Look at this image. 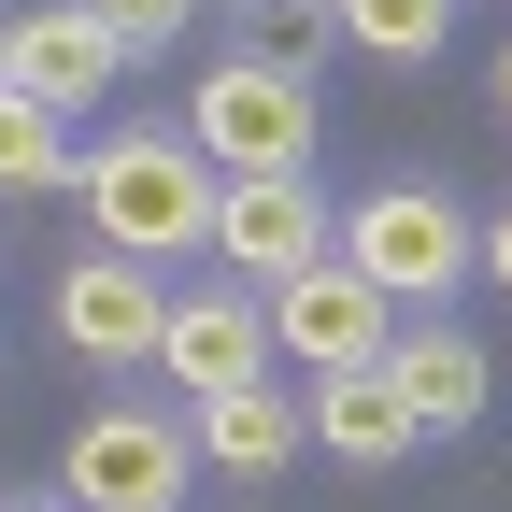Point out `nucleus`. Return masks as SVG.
Masks as SVG:
<instances>
[{"label": "nucleus", "mask_w": 512, "mask_h": 512, "mask_svg": "<svg viewBox=\"0 0 512 512\" xmlns=\"http://www.w3.org/2000/svg\"><path fill=\"white\" fill-rule=\"evenodd\" d=\"M72 185H86L100 256H143V271H157V256L214 242V171H200V143H185V128H114Z\"/></svg>", "instance_id": "f257e3e1"}, {"label": "nucleus", "mask_w": 512, "mask_h": 512, "mask_svg": "<svg viewBox=\"0 0 512 512\" xmlns=\"http://www.w3.org/2000/svg\"><path fill=\"white\" fill-rule=\"evenodd\" d=\"M313 72L299 57H214L200 100H185V143H200L214 185H271V171H313Z\"/></svg>", "instance_id": "f03ea898"}, {"label": "nucleus", "mask_w": 512, "mask_h": 512, "mask_svg": "<svg viewBox=\"0 0 512 512\" xmlns=\"http://www.w3.org/2000/svg\"><path fill=\"white\" fill-rule=\"evenodd\" d=\"M328 256L370 299H456L470 285V214L441 185H370L356 214H328Z\"/></svg>", "instance_id": "7ed1b4c3"}, {"label": "nucleus", "mask_w": 512, "mask_h": 512, "mask_svg": "<svg viewBox=\"0 0 512 512\" xmlns=\"http://www.w3.org/2000/svg\"><path fill=\"white\" fill-rule=\"evenodd\" d=\"M185 484H200V456L171 413H86L57 456V512H171Z\"/></svg>", "instance_id": "20e7f679"}, {"label": "nucleus", "mask_w": 512, "mask_h": 512, "mask_svg": "<svg viewBox=\"0 0 512 512\" xmlns=\"http://www.w3.org/2000/svg\"><path fill=\"white\" fill-rule=\"evenodd\" d=\"M157 328H171V299H157L143 256H100V242H86L72 271H57V342H72L86 370H143Z\"/></svg>", "instance_id": "39448f33"}, {"label": "nucleus", "mask_w": 512, "mask_h": 512, "mask_svg": "<svg viewBox=\"0 0 512 512\" xmlns=\"http://www.w3.org/2000/svg\"><path fill=\"white\" fill-rule=\"evenodd\" d=\"M214 256L242 285H299L313 256H328V200H313V171H271V185H214Z\"/></svg>", "instance_id": "423d86ee"}, {"label": "nucleus", "mask_w": 512, "mask_h": 512, "mask_svg": "<svg viewBox=\"0 0 512 512\" xmlns=\"http://www.w3.org/2000/svg\"><path fill=\"white\" fill-rule=\"evenodd\" d=\"M114 72H128V57L100 43V15H86V0H43V15H15V29H0V86H15V100H43V114H86Z\"/></svg>", "instance_id": "0eeeda50"}, {"label": "nucleus", "mask_w": 512, "mask_h": 512, "mask_svg": "<svg viewBox=\"0 0 512 512\" xmlns=\"http://www.w3.org/2000/svg\"><path fill=\"white\" fill-rule=\"evenodd\" d=\"M256 313H271V356H313V370H370V356H384V299L342 271V256H313V271L271 285Z\"/></svg>", "instance_id": "6e6552de"}, {"label": "nucleus", "mask_w": 512, "mask_h": 512, "mask_svg": "<svg viewBox=\"0 0 512 512\" xmlns=\"http://www.w3.org/2000/svg\"><path fill=\"white\" fill-rule=\"evenodd\" d=\"M157 370L185 384V399H228V384H271V313H256L242 285H228V299H171V328H157Z\"/></svg>", "instance_id": "1a4fd4ad"}, {"label": "nucleus", "mask_w": 512, "mask_h": 512, "mask_svg": "<svg viewBox=\"0 0 512 512\" xmlns=\"http://www.w3.org/2000/svg\"><path fill=\"white\" fill-rule=\"evenodd\" d=\"M384 384H399L413 441H456V427H484V399H498V356H484L470 328H413V342H384Z\"/></svg>", "instance_id": "9d476101"}, {"label": "nucleus", "mask_w": 512, "mask_h": 512, "mask_svg": "<svg viewBox=\"0 0 512 512\" xmlns=\"http://www.w3.org/2000/svg\"><path fill=\"white\" fill-rule=\"evenodd\" d=\"M299 427L328 441L342 470H399V456H413V413H399V384H384V356H370V370H313Z\"/></svg>", "instance_id": "9b49d317"}, {"label": "nucleus", "mask_w": 512, "mask_h": 512, "mask_svg": "<svg viewBox=\"0 0 512 512\" xmlns=\"http://www.w3.org/2000/svg\"><path fill=\"white\" fill-rule=\"evenodd\" d=\"M299 441H313V427H299V399H285V384H228V399H200L185 456H200V470H228V484H271Z\"/></svg>", "instance_id": "f8f14e48"}, {"label": "nucleus", "mask_w": 512, "mask_h": 512, "mask_svg": "<svg viewBox=\"0 0 512 512\" xmlns=\"http://www.w3.org/2000/svg\"><path fill=\"white\" fill-rule=\"evenodd\" d=\"M43 185H72V143H57V114L0 86V200H43Z\"/></svg>", "instance_id": "ddd939ff"}, {"label": "nucleus", "mask_w": 512, "mask_h": 512, "mask_svg": "<svg viewBox=\"0 0 512 512\" xmlns=\"http://www.w3.org/2000/svg\"><path fill=\"white\" fill-rule=\"evenodd\" d=\"M328 15H342V43H370V57H399V72H413V57H441L456 0H328Z\"/></svg>", "instance_id": "4468645a"}, {"label": "nucleus", "mask_w": 512, "mask_h": 512, "mask_svg": "<svg viewBox=\"0 0 512 512\" xmlns=\"http://www.w3.org/2000/svg\"><path fill=\"white\" fill-rule=\"evenodd\" d=\"M86 15H100L114 57H143V43H185V15H200V0H86Z\"/></svg>", "instance_id": "2eb2a0df"}, {"label": "nucleus", "mask_w": 512, "mask_h": 512, "mask_svg": "<svg viewBox=\"0 0 512 512\" xmlns=\"http://www.w3.org/2000/svg\"><path fill=\"white\" fill-rule=\"evenodd\" d=\"M470 271H498V299H512V214H498V228H470Z\"/></svg>", "instance_id": "dca6fc26"}, {"label": "nucleus", "mask_w": 512, "mask_h": 512, "mask_svg": "<svg viewBox=\"0 0 512 512\" xmlns=\"http://www.w3.org/2000/svg\"><path fill=\"white\" fill-rule=\"evenodd\" d=\"M498 128H512V43H498Z\"/></svg>", "instance_id": "f3484780"}, {"label": "nucleus", "mask_w": 512, "mask_h": 512, "mask_svg": "<svg viewBox=\"0 0 512 512\" xmlns=\"http://www.w3.org/2000/svg\"><path fill=\"white\" fill-rule=\"evenodd\" d=\"M256 15H313V0H256Z\"/></svg>", "instance_id": "a211bd4d"}, {"label": "nucleus", "mask_w": 512, "mask_h": 512, "mask_svg": "<svg viewBox=\"0 0 512 512\" xmlns=\"http://www.w3.org/2000/svg\"><path fill=\"white\" fill-rule=\"evenodd\" d=\"M0 512H57V498H0Z\"/></svg>", "instance_id": "6ab92c4d"}, {"label": "nucleus", "mask_w": 512, "mask_h": 512, "mask_svg": "<svg viewBox=\"0 0 512 512\" xmlns=\"http://www.w3.org/2000/svg\"><path fill=\"white\" fill-rule=\"evenodd\" d=\"M0 29H15V15H0Z\"/></svg>", "instance_id": "aec40b11"}]
</instances>
